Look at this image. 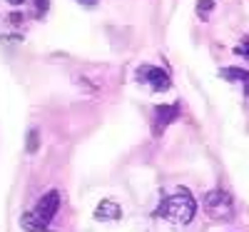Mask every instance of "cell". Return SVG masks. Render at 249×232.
Returning a JSON list of instances; mask_svg holds the SVG:
<instances>
[{
  "mask_svg": "<svg viewBox=\"0 0 249 232\" xmlns=\"http://www.w3.org/2000/svg\"><path fill=\"white\" fill-rule=\"evenodd\" d=\"M95 217L97 220H117V217H122V210L112 200H102L97 205V210H95Z\"/></svg>",
  "mask_w": 249,
  "mask_h": 232,
  "instance_id": "6",
  "label": "cell"
},
{
  "mask_svg": "<svg viewBox=\"0 0 249 232\" xmlns=\"http://www.w3.org/2000/svg\"><path fill=\"white\" fill-rule=\"evenodd\" d=\"M177 115H179V105H160V108H157V117H155V125H152V133L160 135Z\"/></svg>",
  "mask_w": 249,
  "mask_h": 232,
  "instance_id": "5",
  "label": "cell"
},
{
  "mask_svg": "<svg viewBox=\"0 0 249 232\" xmlns=\"http://www.w3.org/2000/svg\"><path fill=\"white\" fill-rule=\"evenodd\" d=\"M57 207H60V193H57V190H50L48 195H43V197L37 200V205H35V210H33V215L40 217V220L48 225V222L57 215Z\"/></svg>",
  "mask_w": 249,
  "mask_h": 232,
  "instance_id": "3",
  "label": "cell"
},
{
  "mask_svg": "<svg viewBox=\"0 0 249 232\" xmlns=\"http://www.w3.org/2000/svg\"><path fill=\"white\" fill-rule=\"evenodd\" d=\"M10 3H13V5H20V3H23V0H10Z\"/></svg>",
  "mask_w": 249,
  "mask_h": 232,
  "instance_id": "14",
  "label": "cell"
},
{
  "mask_svg": "<svg viewBox=\"0 0 249 232\" xmlns=\"http://www.w3.org/2000/svg\"><path fill=\"white\" fill-rule=\"evenodd\" d=\"M137 77L147 80L150 85H152V90H167V88H170V75L164 73L162 68H150V65H144V70H140Z\"/></svg>",
  "mask_w": 249,
  "mask_h": 232,
  "instance_id": "4",
  "label": "cell"
},
{
  "mask_svg": "<svg viewBox=\"0 0 249 232\" xmlns=\"http://www.w3.org/2000/svg\"><path fill=\"white\" fill-rule=\"evenodd\" d=\"M212 8H214V3H212V0H199V3H197V10L202 13V18H207V15H210V13H212Z\"/></svg>",
  "mask_w": 249,
  "mask_h": 232,
  "instance_id": "9",
  "label": "cell"
},
{
  "mask_svg": "<svg viewBox=\"0 0 249 232\" xmlns=\"http://www.w3.org/2000/svg\"><path fill=\"white\" fill-rule=\"evenodd\" d=\"M25 147H28V153H37V147H40V133H37V128H30L28 130Z\"/></svg>",
  "mask_w": 249,
  "mask_h": 232,
  "instance_id": "8",
  "label": "cell"
},
{
  "mask_svg": "<svg viewBox=\"0 0 249 232\" xmlns=\"http://www.w3.org/2000/svg\"><path fill=\"white\" fill-rule=\"evenodd\" d=\"M197 213V202L195 197L190 195V190L187 187H179L175 195H170L167 200H162L160 207H157V217H164V220H170L175 225H187V222H192Z\"/></svg>",
  "mask_w": 249,
  "mask_h": 232,
  "instance_id": "1",
  "label": "cell"
},
{
  "mask_svg": "<svg viewBox=\"0 0 249 232\" xmlns=\"http://www.w3.org/2000/svg\"><path fill=\"white\" fill-rule=\"evenodd\" d=\"M80 5H85V8H95L97 5V0H77Z\"/></svg>",
  "mask_w": 249,
  "mask_h": 232,
  "instance_id": "12",
  "label": "cell"
},
{
  "mask_svg": "<svg viewBox=\"0 0 249 232\" xmlns=\"http://www.w3.org/2000/svg\"><path fill=\"white\" fill-rule=\"evenodd\" d=\"M244 93H247V97H249V77L244 80Z\"/></svg>",
  "mask_w": 249,
  "mask_h": 232,
  "instance_id": "13",
  "label": "cell"
},
{
  "mask_svg": "<svg viewBox=\"0 0 249 232\" xmlns=\"http://www.w3.org/2000/svg\"><path fill=\"white\" fill-rule=\"evenodd\" d=\"M20 225H23L28 232H50V227L40 220V217H35L33 213H25L23 217H20Z\"/></svg>",
  "mask_w": 249,
  "mask_h": 232,
  "instance_id": "7",
  "label": "cell"
},
{
  "mask_svg": "<svg viewBox=\"0 0 249 232\" xmlns=\"http://www.w3.org/2000/svg\"><path fill=\"white\" fill-rule=\"evenodd\" d=\"M35 3H37V15L48 13V3H50V0H35Z\"/></svg>",
  "mask_w": 249,
  "mask_h": 232,
  "instance_id": "11",
  "label": "cell"
},
{
  "mask_svg": "<svg viewBox=\"0 0 249 232\" xmlns=\"http://www.w3.org/2000/svg\"><path fill=\"white\" fill-rule=\"evenodd\" d=\"M204 213L212 220H230L234 215V202L227 190H212L204 195Z\"/></svg>",
  "mask_w": 249,
  "mask_h": 232,
  "instance_id": "2",
  "label": "cell"
},
{
  "mask_svg": "<svg viewBox=\"0 0 249 232\" xmlns=\"http://www.w3.org/2000/svg\"><path fill=\"white\" fill-rule=\"evenodd\" d=\"M234 53H237V55H244V58L249 60V40H244L242 45H237V48H234Z\"/></svg>",
  "mask_w": 249,
  "mask_h": 232,
  "instance_id": "10",
  "label": "cell"
}]
</instances>
